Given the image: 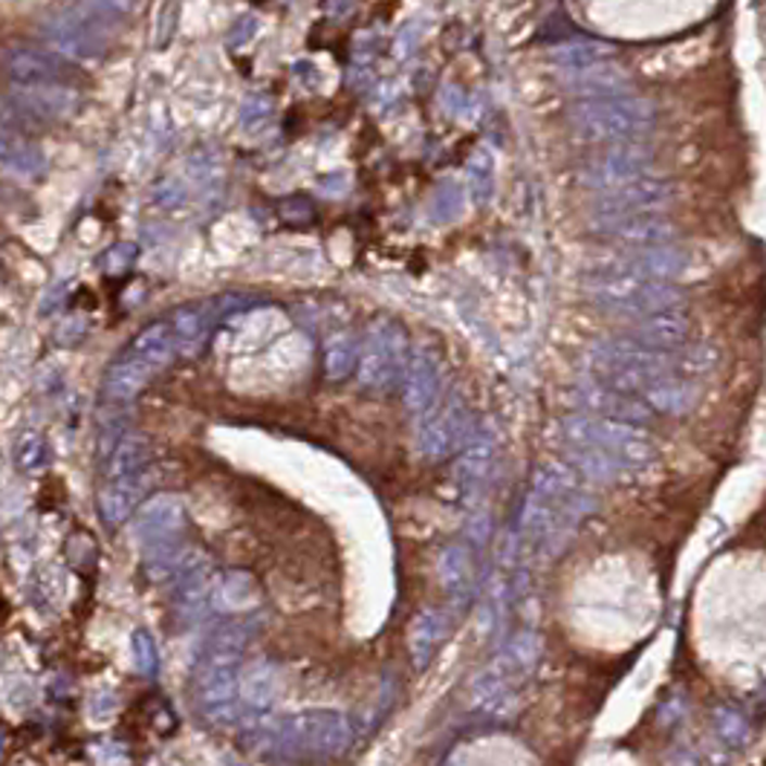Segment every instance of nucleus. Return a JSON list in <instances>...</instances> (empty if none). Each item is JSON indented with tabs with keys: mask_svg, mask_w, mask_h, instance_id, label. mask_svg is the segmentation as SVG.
Wrapping results in <instances>:
<instances>
[{
	"mask_svg": "<svg viewBox=\"0 0 766 766\" xmlns=\"http://www.w3.org/2000/svg\"><path fill=\"white\" fill-rule=\"evenodd\" d=\"M252 639V621L231 619L214 630L205 645L203 663L194 680L200 715L214 726L231 724L240 715V665Z\"/></svg>",
	"mask_w": 766,
	"mask_h": 766,
	"instance_id": "f257e3e1",
	"label": "nucleus"
},
{
	"mask_svg": "<svg viewBox=\"0 0 766 766\" xmlns=\"http://www.w3.org/2000/svg\"><path fill=\"white\" fill-rule=\"evenodd\" d=\"M570 125L585 142H611L630 146L645 139L656 125V108L639 96H616V99H590L573 104Z\"/></svg>",
	"mask_w": 766,
	"mask_h": 766,
	"instance_id": "f03ea898",
	"label": "nucleus"
},
{
	"mask_svg": "<svg viewBox=\"0 0 766 766\" xmlns=\"http://www.w3.org/2000/svg\"><path fill=\"white\" fill-rule=\"evenodd\" d=\"M275 755H339L350 741L348 720L336 712H301L258 729Z\"/></svg>",
	"mask_w": 766,
	"mask_h": 766,
	"instance_id": "7ed1b4c3",
	"label": "nucleus"
},
{
	"mask_svg": "<svg viewBox=\"0 0 766 766\" xmlns=\"http://www.w3.org/2000/svg\"><path fill=\"white\" fill-rule=\"evenodd\" d=\"M585 290L621 313H656V310H671L674 304H680V290H674L665 281H645L637 275L613 273V269L588 275Z\"/></svg>",
	"mask_w": 766,
	"mask_h": 766,
	"instance_id": "20e7f679",
	"label": "nucleus"
},
{
	"mask_svg": "<svg viewBox=\"0 0 766 766\" xmlns=\"http://www.w3.org/2000/svg\"><path fill=\"white\" fill-rule=\"evenodd\" d=\"M113 24L116 21L99 12L90 0H85V3L61 12L59 17H52L50 24H47V38H50L55 50L70 55V59L90 61L99 59L108 50Z\"/></svg>",
	"mask_w": 766,
	"mask_h": 766,
	"instance_id": "39448f33",
	"label": "nucleus"
},
{
	"mask_svg": "<svg viewBox=\"0 0 766 766\" xmlns=\"http://www.w3.org/2000/svg\"><path fill=\"white\" fill-rule=\"evenodd\" d=\"M402 350H405V332L393 322H376L367 332L362 362H359V379L365 388L382 391L400 374Z\"/></svg>",
	"mask_w": 766,
	"mask_h": 766,
	"instance_id": "423d86ee",
	"label": "nucleus"
},
{
	"mask_svg": "<svg viewBox=\"0 0 766 766\" xmlns=\"http://www.w3.org/2000/svg\"><path fill=\"white\" fill-rule=\"evenodd\" d=\"M674 197L671 183L665 177H645L630 179L621 186L597 191V217H621V214H645L660 212L668 200Z\"/></svg>",
	"mask_w": 766,
	"mask_h": 766,
	"instance_id": "0eeeda50",
	"label": "nucleus"
},
{
	"mask_svg": "<svg viewBox=\"0 0 766 766\" xmlns=\"http://www.w3.org/2000/svg\"><path fill=\"white\" fill-rule=\"evenodd\" d=\"M593 231L599 238L616 240L628 249L663 247L674 240L677 226L668 217L656 212L645 214H621V217H593Z\"/></svg>",
	"mask_w": 766,
	"mask_h": 766,
	"instance_id": "6e6552de",
	"label": "nucleus"
},
{
	"mask_svg": "<svg viewBox=\"0 0 766 766\" xmlns=\"http://www.w3.org/2000/svg\"><path fill=\"white\" fill-rule=\"evenodd\" d=\"M186 520L188 506L179 494H153L151 501H146L137 510L134 538H137L146 550L168 544V541H177L179 532L186 529Z\"/></svg>",
	"mask_w": 766,
	"mask_h": 766,
	"instance_id": "1a4fd4ad",
	"label": "nucleus"
},
{
	"mask_svg": "<svg viewBox=\"0 0 766 766\" xmlns=\"http://www.w3.org/2000/svg\"><path fill=\"white\" fill-rule=\"evenodd\" d=\"M654 168V156L639 148L630 146H619L613 148L607 153H599L590 162H585L579 171L581 186L597 188V191H605V188L621 186V183H630V179L645 177Z\"/></svg>",
	"mask_w": 766,
	"mask_h": 766,
	"instance_id": "9d476101",
	"label": "nucleus"
},
{
	"mask_svg": "<svg viewBox=\"0 0 766 766\" xmlns=\"http://www.w3.org/2000/svg\"><path fill=\"white\" fill-rule=\"evenodd\" d=\"M3 73H7L15 87H43V85H67L70 73L67 64L47 50L35 47H12L3 52Z\"/></svg>",
	"mask_w": 766,
	"mask_h": 766,
	"instance_id": "9b49d317",
	"label": "nucleus"
},
{
	"mask_svg": "<svg viewBox=\"0 0 766 766\" xmlns=\"http://www.w3.org/2000/svg\"><path fill=\"white\" fill-rule=\"evenodd\" d=\"M691 258L686 249L663 243V247H645L628 252L619 261L616 273L637 275V278H645V281H671V278L686 273Z\"/></svg>",
	"mask_w": 766,
	"mask_h": 766,
	"instance_id": "f8f14e48",
	"label": "nucleus"
},
{
	"mask_svg": "<svg viewBox=\"0 0 766 766\" xmlns=\"http://www.w3.org/2000/svg\"><path fill=\"white\" fill-rule=\"evenodd\" d=\"M214 581L209 573V562L197 564L188 573H183L179 579H174V590H171V607L177 613V619L183 625H194L203 619L205 607L214 599Z\"/></svg>",
	"mask_w": 766,
	"mask_h": 766,
	"instance_id": "ddd939ff",
	"label": "nucleus"
},
{
	"mask_svg": "<svg viewBox=\"0 0 766 766\" xmlns=\"http://www.w3.org/2000/svg\"><path fill=\"white\" fill-rule=\"evenodd\" d=\"M564 81L570 87L573 96H579L581 102L590 99H616V96H630V78L621 73L616 64L602 61L593 67L564 73Z\"/></svg>",
	"mask_w": 766,
	"mask_h": 766,
	"instance_id": "4468645a",
	"label": "nucleus"
},
{
	"mask_svg": "<svg viewBox=\"0 0 766 766\" xmlns=\"http://www.w3.org/2000/svg\"><path fill=\"white\" fill-rule=\"evenodd\" d=\"M47 168V153L21 134H0V177L35 179Z\"/></svg>",
	"mask_w": 766,
	"mask_h": 766,
	"instance_id": "2eb2a0df",
	"label": "nucleus"
},
{
	"mask_svg": "<svg viewBox=\"0 0 766 766\" xmlns=\"http://www.w3.org/2000/svg\"><path fill=\"white\" fill-rule=\"evenodd\" d=\"M278 698V668L269 663H252L240 671V712L266 715Z\"/></svg>",
	"mask_w": 766,
	"mask_h": 766,
	"instance_id": "dca6fc26",
	"label": "nucleus"
},
{
	"mask_svg": "<svg viewBox=\"0 0 766 766\" xmlns=\"http://www.w3.org/2000/svg\"><path fill=\"white\" fill-rule=\"evenodd\" d=\"M153 379V371L146 367L130 353H122L104 374V397L111 402H130L146 391V385Z\"/></svg>",
	"mask_w": 766,
	"mask_h": 766,
	"instance_id": "f3484780",
	"label": "nucleus"
},
{
	"mask_svg": "<svg viewBox=\"0 0 766 766\" xmlns=\"http://www.w3.org/2000/svg\"><path fill=\"white\" fill-rule=\"evenodd\" d=\"M134 359H139L142 365L151 367L153 374L168 367L177 356V339H174V330H171L168 322H153L151 327L139 332L137 339L130 341V348L125 350Z\"/></svg>",
	"mask_w": 766,
	"mask_h": 766,
	"instance_id": "a211bd4d",
	"label": "nucleus"
},
{
	"mask_svg": "<svg viewBox=\"0 0 766 766\" xmlns=\"http://www.w3.org/2000/svg\"><path fill=\"white\" fill-rule=\"evenodd\" d=\"M142 501V480L125 477V480H108L99 492V512L108 527H120L137 515Z\"/></svg>",
	"mask_w": 766,
	"mask_h": 766,
	"instance_id": "6ab92c4d",
	"label": "nucleus"
},
{
	"mask_svg": "<svg viewBox=\"0 0 766 766\" xmlns=\"http://www.w3.org/2000/svg\"><path fill=\"white\" fill-rule=\"evenodd\" d=\"M212 318H217L212 304H186L171 315L168 324L174 330V339H177L179 353H197L203 348L209 330H212Z\"/></svg>",
	"mask_w": 766,
	"mask_h": 766,
	"instance_id": "aec40b11",
	"label": "nucleus"
},
{
	"mask_svg": "<svg viewBox=\"0 0 766 766\" xmlns=\"http://www.w3.org/2000/svg\"><path fill=\"white\" fill-rule=\"evenodd\" d=\"M616 55V47L611 41H597V38H579V41H564L550 50V61L562 73H576V70L593 67L602 61H611Z\"/></svg>",
	"mask_w": 766,
	"mask_h": 766,
	"instance_id": "412c9836",
	"label": "nucleus"
},
{
	"mask_svg": "<svg viewBox=\"0 0 766 766\" xmlns=\"http://www.w3.org/2000/svg\"><path fill=\"white\" fill-rule=\"evenodd\" d=\"M148 457H151V445L142 435L128 431L116 440L111 452V463H108V480H125V477H139L146 472Z\"/></svg>",
	"mask_w": 766,
	"mask_h": 766,
	"instance_id": "4be33fe9",
	"label": "nucleus"
},
{
	"mask_svg": "<svg viewBox=\"0 0 766 766\" xmlns=\"http://www.w3.org/2000/svg\"><path fill=\"white\" fill-rule=\"evenodd\" d=\"M435 391H437L435 362H431L426 353H417V356L411 359L409 379H405V402H409V409L414 411L426 409L428 402L435 400Z\"/></svg>",
	"mask_w": 766,
	"mask_h": 766,
	"instance_id": "5701e85b",
	"label": "nucleus"
},
{
	"mask_svg": "<svg viewBox=\"0 0 766 766\" xmlns=\"http://www.w3.org/2000/svg\"><path fill=\"white\" fill-rule=\"evenodd\" d=\"M686 332H689L686 315L674 310H656L639 324V336L651 344H677Z\"/></svg>",
	"mask_w": 766,
	"mask_h": 766,
	"instance_id": "b1692460",
	"label": "nucleus"
},
{
	"mask_svg": "<svg viewBox=\"0 0 766 766\" xmlns=\"http://www.w3.org/2000/svg\"><path fill=\"white\" fill-rule=\"evenodd\" d=\"M359 344L350 332H336L324 344V371L330 379H344L356 367Z\"/></svg>",
	"mask_w": 766,
	"mask_h": 766,
	"instance_id": "393cba45",
	"label": "nucleus"
},
{
	"mask_svg": "<svg viewBox=\"0 0 766 766\" xmlns=\"http://www.w3.org/2000/svg\"><path fill=\"white\" fill-rule=\"evenodd\" d=\"M217 599L226 605V611H229V607L231 611H247L258 599L255 579L243 570H231L229 576L223 579V585H217Z\"/></svg>",
	"mask_w": 766,
	"mask_h": 766,
	"instance_id": "a878e982",
	"label": "nucleus"
},
{
	"mask_svg": "<svg viewBox=\"0 0 766 766\" xmlns=\"http://www.w3.org/2000/svg\"><path fill=\"white\" fill-rule=\"evenodd\" d=\"M275 116V102L264 93L247 96V102L240 108V128L247 134H261V130L273 122Z\"/></svg>",
	"mask_w": 766,
	"mask_h": 766,
	"instance_id": "bb28decb",
	"label": "nucleus"
},
{
	"mask_svg": "<svg viewBox=\"0 0 766 766\" xmlns=\"http://www.w3.org/2000/svg\"><path fill=\"white\" fill-rule=\"evenodd\" d=\"M463 203H466V194L457 183H443L437 188L435 197H431V217L440 223L454 221L460 212H463Z\"/></svg>",
	"mask_w": 766,
	"mask_h": 766,
	"instance_id": "cd10ccee",
	"label": "nucleus"
},
{
	"mask_svg": "<svg viewBox=\"0 0 766 766\" xmlns=\"http://www.w3.org/2000/svg\"><path fill=\"white\" fill-rule=\"evenodd\" d=\"M130 651H134V665H137L139 674L153 677V674L160 671V651H156V642H153V637L148 630H134Z\"/></svg>",
	"mask_w": 766,
	"mask_h": 766,
	"instance_id": "c85d7f7f",
	"label": "nucleus"
},
{
	"mask_svg": "<svg viewBox=\"0 0 766 766\" xmlns=\"http://www.w3.org/2000/svg\"><path fill=\"white\" fill-rule=\"evenodd\" d=\"M468 183H472V197L477 203H486L492 197V162L486 160L484 153H477L475 160L468 162Z\"/></svg>",
	"mask_w": 766,
	"mask_h": 766,
	"instance_id": "c756f323",
	"label": "nucleus"
},
{
	"mask_svg": "<svg viewBox=\"0 0 766 766\" xmlns=\"http://www.w3.org/2000/svg\"><path fill=\"white\" fill-rule=\"evenodd\" d=\"M15 460L24 472H38V468L43 466V460H47V443H43L41 437L29 431V435H24L17 440Z\"/></svg>",
	"mask_w": 766,
	"mask_h": 766,
	"instance_id": "7c9ffc66",
	"label": "nucleus"
},
{
	"mask_svg": "<svg viewBox=\"0 0 766 766\" xmlns=\"http://www.w3.org/2000/svg\"><path fill=\"white\" fill-rule=\"evenodd\" d=\"M99 12H104V15L111 17V21H116L120 24L122 17H128L134 9H137L139 0H90Z\"/></svg>",
	"mask_w": 766,
	"mask_h": 766,
	"instance_id": "2f4dec72",
	"label": "nucleus"
},
{
	"mask_svg": "<svg viewBox=\"0 0 766 766\" xmlns=\"http://www.w3.org/2000/svg\"><path fill=\"white\" fill-rule=\"evenodd\" d=\"M255 29H258L255 17H240L238 29H235V33L229 35V43H231V47H240V43L249 41V38L255 35Z\"/></svg>",
	"mask_w": 766,
	"mask_h": 766,
	"instance_id": "473e14b6",
	"label": "nucleus"
},
{
	"mask_svg": "<svg viewBox=\"0 0 766 766\" xmlns=\"http://www.w3.org/2000/svg\"><path fill=\"white\" fill-rule=\"evenodd\" d=\"M3 240H7V229H3V223H0V247H3Z\"/></svg>",
	"mask_w": 766,
	"mask_h": 766,
	"instance_id": "72a5a7b5",
	"label": "nucleus"
}]
</instances>
